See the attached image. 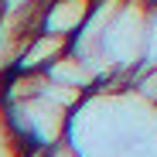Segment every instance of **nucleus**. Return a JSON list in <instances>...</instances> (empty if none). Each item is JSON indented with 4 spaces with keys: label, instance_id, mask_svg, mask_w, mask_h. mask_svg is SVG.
I'll return each mask as SVG.
<instances>
[{
    "label": "nucleus",
    "instance_id": "f257e3e1",
    "mask_svg": "<svg viewBox=\"0 0 157 157\" xmlns=\"http://www.w3.org/2000/svg\"><path fill=\"white\" fill-rule=\"evenodd\" d=\"M4 109V126L10 140L21 144L24 150H34V147H51L65 137H72V116L68 109L55 106L51 99L44 96H31V99H21V102H7Z\"/></svg>",
    "mask_w": 157,
    "mask_h": 157
},
{
    "label": "nucleus",
    "instance_id": "f03ea898",
    "mask_svg": "<svg viewBox=\"0 0 157 157\" xmlns=\"http://www.w3.org/2000/svg\"><path fill=\"white\" fill-rule=\"evenodd\" d=\"M92 4L96 0H48L41 7V17H38V31H48V34H58V38L72 41L82 31Z\"/></svg>",
    "mask_w": 157,
    "mask_h": 157
},
{
    "label": "nucleus",
    "instance_id": "7ed1b4c3",
    "mask_svg": "<svg viewBox=\"0 0 157 157\" xmlns=\"http://www.w3.org/2000/svg\"><path fill=\"white\" fill-rule=\"evenodd\" d=\"M72 41L58 38V34H48V31H34L21 41V51L14 58V72H48L65 51H68Z\"/></svg>",
    "mask_w": 157,
    "mask_h": 157
},
{
    "label": "nucleus",
    "instance_id": "20e7f679",
    "mask_svg": "<svg viewBox=\"0 0 157 157\" xmlns=\"http://www.w3.org/2000/svg\"><path fill=\"white\" fill-rule=\"evenodd\" d=\"M48 82H55V86H65V89H75V92H82V96H92L96 89H99V82H96V75L78 62L72 51H65V55L51 65L48 72Z\"/></svg>",
    "mask_w": 157,
    "mask_h": 157
},
{
    "label": "nucleus",
    "instance_id": "39448f33",
    "mask_svg": "<svg viewBox=\"0 0 157 157\" xmlns=\"http://www.w3.org/2000/svg\"><path fill=\"white\" fill-rule=\"evenodd\" d=\"M147 68H157V0L150 4V17H147V41H144V62H140V72ZM137 72V75H140ZM133 86V82H130Z\"/></svg>",
    "mask_w": 157,
    "mask_h": 157
},
{
    "label": "nucleus",
    "instance_id": "423d86ee",
    "mask_svg": "<svg viewBox=\"0 0 157 157\" xmlns=\"http://www.w3.org/2000/svg\"><path fill=\"white\" fill-rule=\"evenodd\" d=\"M133 96L157 109V68H147V72H140L133 78Z\"/></svg>",
    "mask_w": 157,
    "mask_h": 157
},
{
    "label": "nucleus",
    "instance_id": "0eeeda50",
    "mask_svg": "<svg viewBox=\"0 0 157 157\" xmlns=\"http://www.w3.org/2000/svg\"><path fill=\"white\" fill-rule=\"evenodd\" d=\"M21 157H82V150H78V147L65 137V140L51 144V147H34V150H24Z\"/></svg>",
    "mask_w": 157,
    "mask_h": 157
}]
</instances>
